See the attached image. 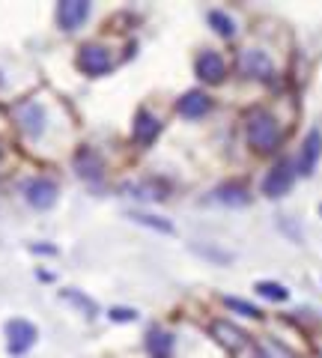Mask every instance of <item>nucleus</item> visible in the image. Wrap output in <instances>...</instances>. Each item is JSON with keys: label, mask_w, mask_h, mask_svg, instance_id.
I'll return each mask as SVG.
<instances>
[{"label": "nucleus", "mask_w": 322, "mask_h": 358, "mask_svg": "<svg viewBox=\"0 0 322 358\" xmlns=\"http://www.w3.org/2000/svg\"><path fill=\"white\" fill-rule=\"evenodd\" d=\"M75 171H78V176H81L84 182L98 185L105 179V162L93 147H81L75 152Z\"/></svg>", "instance_id": "1a4fd4ad"}, {"label": "nucleus", "mask_w": 322, "mask_h": 358, "mask_svg": "<svg viewBox=\"0 0 322 358\" xmlns=\"http://www.w3.org/2000/svg\"><path fill=\"white\" fill-rule=\"evenodd\" d=\"M87 18H90V3H87V0H63L57 6V24L66 33L78 30Z\"/></svg>", "instance_id": "f8f14e48"}, {"label": "nucleus", "mask_w": 322, "mask_h": 358, "mask_svg": "<svg viewBox=\"0 0 322 358\" xmlns=\"http://www.w3.org/2000/svg\"><path fill=\"white\" fill-rule=\"evenodd\" d=\"M176 110H180L182 117H188V120L206 117L209 110H212V99H209L203 90H191V93L180 96V102H176Z\"/></svg>", "instance_id": "4468645a"}, {"label": "nucleus", "mask_w": 322, "mask_h": 358, "mask_svg": "<svg viewBox=\"0 0 322 358\" xmlns=\"http://www.w3.org/2000/svg\"><path fill=\"white\" fill-rule=\"evenodd\" d=\"M224 305L230 308V310H239L242 313V317H254V320H257V317H263V310L260 308H254L251 305V301H242V299H224Z\"/></svg>", "instance_id": "5701e85b"}, {"label": "nucleus", "mask_w": 322, "mask_h": 358, "mask_svg": "<svg viewBox=\"0 0 322 358\" xmlns=\"http://www.w3.org/2000/svg\"><path fill=\"white\" fill-rule=\"evenodd\" d=\"M161 131V120L152 114V110L140 108L135 114V122H131V141L138 143V147H152V141L159 138Z\"/></svg>", "instance_id": "9d476101"}, {"label": "nucleus", "mask_w": 322, "mask_h": 358, "mask_svg": "<svg viewBox=\"0 0 322 358\" xmlns=\"http://www.w3.org/2000/svg\"><path fill=\"white\" fill-rule=\"evenodd\" d=\"M209 24H212V30L218 33V36H224V39H233L236 36V21H233L227 13H221V9H209Z\"/></svg>", "instance_id": "a211bd4d"}, {"label": "nucleus", "mask_w": 322, "mask_h": 358, "mask_svg": "<svg viewBox=\"0 0 322 358\" xmlns=\"http://www.w3.org/2000/svg\"><path fill=\"white\" fill-rule=\"evenodd\" d=\"M60 299L72 301V305H75V308H81L87 317H96V310H98V308H96V301H93V299H87L84 293H78V289H63Z\"/></svg>", "instance_id": "412c9836"}, {"label": "nucleus", "mask_w": 322, "mask_h": 358, "mask_svg": "<svg viewBox=\"0 0 322 358\" xmlns=\"http://www.w3.org/2000/svg\"><path fill=\"white\" fill-rule=\"evenodd\" d=\"M257 358H293V355L286 352L284 346H277L275 341H265L257 346Z\"/></svg>", "instance_id": "b1692460"}, {"label": "nucleus", "mask_w": 322, "mask_h": 358, "mask_svg": "<svg viewBox=\"0 0 322 358\" xmlns=\"http://www.w3.org/2000/svg\"><path fill=\"white\" fill-rule=\"evenodd\" d=\"M319 215H322V206H319Z\"/></svg>", "instance_id": "a878e982"}, {"label": "nucleus", "mask_w": 322, "mask_h": 358, "mask_svg": "<svg viewBox=\"0 0 322 358\" xmlns=\"http://www.w3.org/2000/svg\"><path fill=\"white\" fill-rule=\"evenodd\" d=\"M143 346H147V355H149V358H173L176 338H173L168 329H149Z\"/></svg>", "instance_id": "2eb2a0df"}, {"label": "nucleus", "mask_w": 322, "mask_h": 358, "mask_svg": "<svg viewBox=\"0 0 322 358\" xmlns=\"http://www.w3.org/2000/svg\"><path fill=\"white\" fill-rule=\"evenodd\" d=\"M245 134H248L251 150L260 152V155L275 152L277 147H281V141H284L281 126H277L275 114H272V110H265V108L248 110V117H245Z\"/></svg>", "instance_id": "f257e3e1"}, {"label": "nucleus", "mask_w": 322, "mask_h": 358, "mask_svg": "<svg viewBox=\"0 0 322 358\" xmlns=\"http://www.w3.org/2000/svg\"><path fill=\"white\" fill-rule=\"evenodd\" d=\"M293 182H295L293 164L286 162V159H281L269 173H265V179H263V194L265 197H284L293 188Z\"/></svg>", "instance_id": "0eeeda50"}, {"label": "nucleus", "mask_w": 322, "mask_h": 358, "mask_svg": "<svg viewBox=\"0 0 322 358\" xmlns=\"http://www.w3.org/2000/svg\"><path fill=\"white\" fill-rule=\"evenodd\" d=\"M257 293L263 299H272V301H286V299H290V289H286L284 284H277V281H260Z\"/></svg>", "instance_id": "4be33fe9"}, {"label": "nucleus", "mask_w": 322, "mask_h": 358, "mask_svg": "<svg viewBox=\"0 0 322 358\" xmlns=\"http://www.w3.org/2000/svg\"><path fill=\"white\" fill-rule=\"evenodd\" d=\"M215 203H224V206H248L251 203V194L242 182H230V185H221L212 192Z\"/></svg>", "instance_id": "dca6fc26"}, {"label": "nucleus", "mask_w": 322, "mask_h": 358, "mask_svg": "<svg viewBox=\"0 0 322 358\" xmlns=\"http://www.w3.org/2000/svg\"><path fill=\"white\" fill-rule=\"evenodd\" d=\"M212 334H215V341L224 346V350H230L233 355L236 352H242L245 346L251 343V338L242 329H236V326H230V322H224V320H218V322H212Z\"/></svg>", "instance_id": "ddd939ff"}, {"label": "nucleus", "mask_w": 322, "mask_h": 358, "mask_svg": "<svg viewBox=\"0 0 322 358\" xmlns=\"http://www.w3.org/2000/svg\"><path fill=\"white\" fill-rule=\"evenodd\" d=\"M24 200L33 209H51L57 203V182L51 176H33L24 182Z\"/></svg>", "instance_id": "423d86ee"}, {"label": "nucleus", "mask_w": 322, "mask_h": 358, "mask_svg": "<svg viewBox=\"0 0 322 358\" xmlns=\"http://www.w3.org/2000/svg\"><path fill=\"white\" fill-rule=\"evenodd\" d=\"M191 251L197 254V257H203V260H212V263H218V266H227L230 260H233V254L230 251H221V248H215V245H191Z\"/></svg>", "instance_id": "aec40b11"}, {"label": "nucleus", "mask_w": 322, "mask_h": 358, "mask_svg": "<svg viewBox=\"0 0 322 358\" xmlns=\"http://www.w3.org/2000/svg\"><path fill=\"white\" fill-rule=\"evenodd\" d=\"M15 122H18V129L24 138L39 141L48 129V110L42 102H36V99H27V102H21L15 108Z\"/></svg>", "instance_id": "f03ea898"}, {"label": "nucleus", "mask_w": 322, "mask_h": 358, "mask_svg": "<svg viewBox=\"0 0 322 358\" xmlns=\"http://www.w3.org/2000/svg\"><path fill=\"white\" fill-rule=\"evenodd\" d=\"M322 159V131L319 129H310L307 131V138L302 143V152H298V171L295 173H302V176H310L316 171V164Z\"/></svg>", "instance_id": "9b49d317"}, {"label": "nucleus", "mask_w": 322, "mask_h": 358, "mask_svg": "<svg viewBox=\"0 0 322 358\" xmlns=\"http://www.w3.org/2000/svg\"><path fill=\"white\" fill-rule=\"evenodd\" d=\"M36 338H39V331L30 320H9L6 322V352L9 355L18 358V355L30 352Z\"/></svg>", "instance_id": "39448f33"}, {"label": "nucleus", "mask_w": 322, "mask_h": 358, "mask_svg": "<svg viewBox=\"0 0 322 358\" xmlns=\"http://www.w3.org/2000/svg\"><path fill=\"white\" fill-rule=\"evenodd\" d=\"M129 192L138 200H164L168 197V182L159 179V176H152V179H143V182L129 185Z\"/></svg>", "instance_id": "f3484780"}, {"label": "nucleus", "mask_w": 322, "mask_h": 358, "mask_svg": "<svg viewBox=\"0 0 322 358\" xmlns=\"http://www.w3.org/2000/svg\"><path fill=\"white\" fill-rule=\"evenodd\" d=\"M236 69L245 78H254V81H272L275 63H272L269 54L260 51V48H242L239 57H236Z\"/></svg>", "instance_id": "7ed1b4c3"}, {"label": "nucleus", "mask_w": 322, "mask_h": 358, "mask_svg": "<svg viewBox=\"0 0 322 358\" xmlns=\"http://www.w3.org/2000/svg\"><path fill=\"white\" fill-rule=\"evenodd\" d=\"M194 72H197L200 81H206V84H221V81L227 78V63H224V57H221L218 51L206 48V51L197 54Z\"/></svg>", "instance_id": "6e6552de"}, {"label": "nucleus", "mask_w": 322, "mask_h": 358, "mask_svg": "<svg viewBox=\"0 0 322 358\" xmlns=\"http://www.w3.org/2000/svg\"><path fill=\"white\" fill-rule=\"evenodd\" d=\"M78 69L90 78H102L114 69V60H110V51L105 45H81V51H78Z\"/></svg>", "instance_id": "20e7f679"}, {"label": "nucleus", "mask_w": 322, "mask_h": 358, "mask_svg": "<svg viewBox=\"0 0 322 358\" xmlns=\"http://www.w3.org/2000/svg\"><path fill=\"white\" fill-rule=\"evenodd\" d=\"M108 317L114 322H131V320H138V310L135 308H110Z\"/></svg>", "instance_id": "393cba45"}, {"label": "nucleus", "mask_w": 322, "mask_h": 358, "mask_svg": "<svg viewBox=\"0 0 322 358\" xmlns=\"http://www.w3.org/2000/svg\"><path fill=\"white\" fill-rule=\"evenodd\" d=\"M129 218L135 221V224H143V227H149V230L173 233V224H170V221H164V218H159V215H149V212H129Z\"/></svg>", "instance_id": "6ab92c4d"}]
</instances>
